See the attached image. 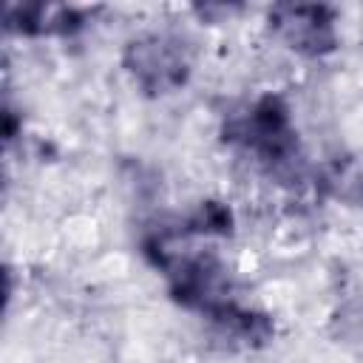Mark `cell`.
Here are the masks:
<instances>
[{
  "instance_id": "obj_4",
  "label": "cell",
  "mask_w": 363,
  "mask_h": 363,
  "mask_svg": "<svg viewBox=\"0 0 363 363\" xmlns=\"http://www.w3.org/2000/svg\"><path fill=\"white\" fill-rule=\"evenodd\" d=\"M269 31L301 57H326L337 48V11L326 3H275Z\"/></svg>"
},
{
  "instance_id": "obj_5",
  "label": "cell",
  "mask_w": 363,
  "mask_h": 363,
  "mask_svg": "<svg viewBox=\"0 0 363 363\" xmlns=\"http://www.w3.org/2000/svg\"><path fill=\"white\" fill-rule=\"evenodd\" d=\"M96 9L62 6V3H6L3 26L11 34L45 37V34H77Z\"/></svg>"
},
{
  "instance_id": "obj_7",
  "label": "cell",
  "mask_w": 363,
  "mask_h": 363,
  "mask_svg": "<svg viewBox=\"0 0 363 363\" xmlns=\"http://www.w3.org/2000/svg\"><path fill=\"white\" fill-rule=\"evenodd\" d=\"M184 230L199 235H227L233 233V213L221 201H201L199 210L187 218Z\"/></svg>"
},
{
  "instance_id": "obj_1",
  "label": "cell",
  "mask_w": 363,
  "mask_h": 363,
  "mask_svg": "<svg viewBox=\"0 0 363 363\" xmlns=\"http://www.w3.org/2000/svg\"><path fill=\"white\" fill-rule=\"evenodd\" d=\"M221 136L227 145L241 147L269 176H289L301 162L298 128L289 105L278 94H261L247 108L224 119Z\"/></svg>"
},
{
  "instance_id": "obj_2",
  "label": "cell",
  "mask_w": 363,
  "mask_h": 363,
  "mask_svg": "<svg viewBox=\"0 0 363 363\" xmlns=\"http://www.w3.org/2000/svg\"><path fill=\"white\" fill-rule=\"evenodd\" d=\"M145 252L153 258L156 267L164 269L170 295L179 306L213 320L221 312H227L233 303H238L230 269L224 267L221 258H216L210 252L179 255L176 250H170V241L164 235L147 238Z\"/></svg>"
},
{
  "instance_id": "obj_6",
  "label": "cell",
  "mask_w": 363,
  "mask_h": 363,
  "mask_svg": "<svg viewBox=\"0 0 363 363\" xmlns=\"http://www.w3.org/2000/svg\"><path fill=\"white\" fill-rule=\"evenodd\" d=\"M210 323L221 332V337L244 349H261L275 337V320L267 312H258L241 303H233L227 312H221Z\"/></svg>"
},
{
  "instance_id": "obj_3",
  "label": "cell",
  "mask_w": 363,
  "mask_h": 363,
  "mask_svg": "<svg viewBox=\"0 0 363 363\" xmlns=\"http://www.w3.org/2000/svg\"><path fill=\"white\" fill-rule=\"evenodd\" d=\"M122 65L147 96H164L187 85L190 51L179 37L142 34L133 37L122 51Z\"/></svg>"
}]
</instances>
